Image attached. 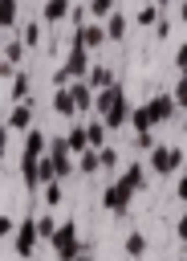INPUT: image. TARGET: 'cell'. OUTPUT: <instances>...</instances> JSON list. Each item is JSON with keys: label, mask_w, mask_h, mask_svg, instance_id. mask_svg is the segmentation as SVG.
<instances>
[{"label": "cell", "mask_w": 187, "mask_h": 261, "mask_svg": "<svg viewBox=\"0 0 187 261\" xmlns=\"http://www.w3.org/2000/svg\"><path fill=\"white\" fill-rule=\"evenodd\" d=\"M81 253H89V245L77 237V224L65 220V224L57 228V237H53V257H57V261H77Z\"/></svg>", "instance_id": "6da1fadb"}, {"label": "cell", "mask_w": 187, "mask_h": 261, "mask_svg": "<svg viewBox=\"0 0 187 261\" xmlns=\"http://www.w3.org/2000/svg\"><path fill=\"white\" fill-rule=\"evenodd\" d=\"M37 241H41V228H37V220L33 216H24L20 224H16V232H12V249H16V257H33L37 253Z\"/></svg>", "instance_id": "7a4b0ae2"}, {"label": "cell", "mask_w": 187, "mask_h": 261, "mask_svg": "<svg viewBox=\"0 0 187 261\" xmlns=\"http://www.w3.org/2000/svg\"><path fill=\"white\" fill-rule=\"evenodd\" d=\"M130 196H134V188H126L122 179H114L106 192H102V204H106V212H114V216H122L126 208H130Z\"/></svg>", "instance_id": "3957f363"}, {"label": "cell", "mask_w": 187, "mask_h": 261, "mask_svg": "<svg viewBox=\"0 0 187 261\" xmlns=\"http://www.w3.org/2000/svg\"><path fill=\"white\" fill-rule=\"evenodd\" d=\"M179 163H183V151H179V147H150V167H154L159 175L179 171Z\"/></svg>", "instance_id": "277c9868"}, {"label": "cell", "mask_w": 187, "mask_h": 261, "mask_svg": "<svg viewBox=\"0 0 187 261\" xmlns=\"http://www.w3.org/2000/svg\"><path fill=\"white\" fill-rule=\"evenodd\" d=\"M126 118H130V102H126V94H122V98H118V102H114V106H110V110L102 114V122H106L110 130H118V126H122Z\"/></svg>", "instance_id": "5b68a950"}, {"label": "cell", "mask_w": 187, "mask_h": 261, "mask_svg": "<svg viewBox=\"0 0 187 261\" xmlns=\"http://www.w3.org/2000/svg\"><path fill=\"white\" fill-rule=\"evenodd\" d=\"M146 110H150V118H154V122H163V118H171V110H175V98L159 94V98H150V102H146Z\"/></svg>", "instance_id": "8992f818"}, {"label": "cell", "mask_w": 187, "mask_h": 261, "mask_svg": "<svg viewBox=\"0 0 187 261\" xmlns=\"http://www.w3.org/2000/svg\"><path fill=\"white\" fill-rule=\"evenodd\" d=\"M28 122H33L28 102H16V106H12V114H8V130H28Z\"/></svg>", "instance_id": "52a82bcc"}, {"label": "cell", "mask_w": 187, "mask_h": 261, "mask_svg": "<svg viewBox=\"0 0 187 261\" xmlns=\"http://www.w3.org/2000/svg\"><path fill=\"white\" fill-rule=\"evenodd\" d=\"M118 179H122L126 188H134V192H142V188H146V167H142V163H130V167H126V171H122Z\"/></svg>", "instance_id": "ba28073f"}, {"label": "cell", "mask_w": 187, "mask_h": 261, "mask_svg": "<svg viewBox=\"0 0 187 261\" xmlns=\"http://www.w3.org/2000/svg\"><path fill=\"white\" fill-rule=\"evenodd\" d=\"M53 106H57V114H73V110H77L73 90H57V94H53Z\"/></svg>", "instance_id": "9c48e42d"}, {"label": "cell", "mask_w": 187, "mask_h": 261, "mask_svg": "<svg viewBox=\"0 0 187 261\" xmlns=\"http://www.w3.org/2000/svg\"><path fill=\"white\" fill-rule=\"evenodd\" d=\"M69 151H73V155L89 151V130H85V126H73V130H69Z\"/></svg>", "instance_id": "30bf717a"}, {"label": "cell", "mask_w": 187, "mask_h": 261, "mask_svg": "<svg viewBox=\"0 0 187 261\" xmlns=\"http://www.w3.org/2000/svg\"><path fill=\"white\" fill-rule=\"evenodd\" d=\"M45 147H49V143H45V135H41V130H28V139H24V155L41 159V155H45Z\"/></svg>", "instance_id": "8fae6325"}, {"label": "cell", "mask_w": 187, "mask_h": 261, "mask_svg": "<svg viewBox=\"0 0 187 261\" xmlns=\"http://www.w3.org/2000/svg\"><path fill=\"white\" fill-rule=\"evenodd\" d=\"M77 167H81L85 175H94V171L102 167V155H98V147H89V151H81V159H77Z\"/></svg>", "instance_id": "7c38bea8"}, {"label": "cell", "mask_w": 187, "mask_h": 261, "mask_svg": "<svg viewBox=\"0 0 187 261\" xmlns=\"http://www.w3.org/2000/svg\"><path fill=\"white\" fill-rule=\"evenodd\" d=\"M122 249H126V257H142V253H146V237H142V232H130Z\"/></svg>", "instance_id": "4fadbf2b"}, {"label": "cell", "mask_w": 187, "mask_h": 261, "mask_svg": "<svg viewBox=\"0 0 187 261\" xmlns=\"http://www.w3.org/2000/svg\"><path fill=\"white\" fill-rule=\"evenodd\" d=\"M130 122H134V130H150V126H154V118H150V110H146V106L130 110Z\"/></svg>", "instance_id": "5bb4252c"}, {"label": "cell", "mask_w": 187, "mask_h": 261, "mask_svg": "<svg viewBox=\"0 0 187 261\" xmlns=\"http://www.w3.org/2000/svg\"><path fill=\"white\" fill-rule=\"evenodd\" d=\"M85 130H89V147H106V130H110L106 122H89Z\"/></svg>", "instance_id": "9a60e30c"}, {"label": "cell", "mask_w": 187, "mask_h": 261, "mask_svg": "<svg viewBox=\"0 0 187 261\" xmlns=\"http://www.w3.org/2000/svg\"><path fill=\"white\" fill-rule=\"evenodd\" d=\"M37 228H41V241H53V237H57V228H61V224H57V220H53V216H37Z\"/></svg>", "instance_id": "2e32d148"}, {"label": "cell", "mask_w": 187, "mask_h": 261, "mask_svg": "<svg viewBox=\"0 0 187 261\" xmlns=\"http://www.w3.org/2000/svg\"><path fill=\"white\" fill-rule=\"evenodd\" d=\"M65 12H69V4H65V0H49V4H45V20H53V24H57Z\"/></svg>", "instance_id": "e0dca14e"}, {"label": "cell", "mask_w": 187, "mask_h": 261, "mask_svg": "<svg viewBox=\"0 0 187 261\" xmlns=\"http://www.w3.org/2000/svg\"><path fill=\"white\" fill-rule=\"evenodd\" d=\"M102 37H106L102 29H81V33H77V41H81V45H102Z\"/></svg>", "instance_id": "ac0fdd59"}, {"label": "cell", "mask_w": 187, "mask_h": 261, "mask_svg": "<svg viewBox=\"0 0 187 261\" xmlns=\"http://www.w3.org/2000/svg\"><path fill=\"white\" fill-rule=\"evenodd\" d=\"M89 86H94V90H106V86H114V82H110V69H94V73H89Z\"/></svg>", "instance_id": "d6986e66"}, {"label": "cell", "mask_w": 187, "mask_h": 261, "mask_svg": "<svg viewBox=\"0 0 187 261\" xmlns=\"http://www.w3.org/2000/svg\"><path fill=\"white\" fill-rule=\"evenodd\" d=\"M8 94H12L16 102H24V94H28V77H24V73H20V77H12V90H8Z\"/></svg>", "instance_id": "ffe728a7"}, {"label": "cell", "mask_w": 187, "mask_h": 261, "mask_svg": "<svg viewBox=\"0 0 187 261\" xmlns=\"http://www.w3.org/2000/svg\"><path fill=\"white\" fill-rule=\"evenodd\" d=\"M73 98H77V110H89V86H85V82L73 86Z\"/></svg>", "instance_id": "44dd1931"}, {"label": "cell", "mask_w": 187, "mask_h": 261, "mask_svg": "<svg viewBox=\"0 0 187 261\" xmlns=\"http://www.w3.org/2000/svg\"><path fill=\"white\" fill-rule=\"evenodd\" d=\"M98 155H102V167H106V171L118 167V151H114V147H98Z\"/></svg>", "instance_id": "7402d4cb"}, {"label": "cell", "mask_w": 187, "mask_h": 261, "mask_svg": "<svg viewBox=\"0 0 187 261\" xmlns=\"http://www.w3.org/2000/svg\"><path fill=\"white\" fill-rule=\"evenodd\" d=\"M45 204H49V208H57V204H61V184H57V179H53V184H45Z\"/></svg>", "instance_id": "603a6c76"}, {"label": "cell", "mask_w": 187, "mask_h": 261, "mask_svg": "<svg viewBox=\"0 0 187 261\" xmlns=\"http://www.w3.org/2000/svg\"><path fill=\"white\" fill-rule=\"evenodd\" d=\"M4 61H8V65H16V61H20V45H16V41L4 49Z\"/></svg>", "instance_id": "cb8c5ba5"}, {"label": "cell", "mask_w": 187, "mask_h": 261, "mask_svg": "<svg viewBox=\"0 0 187 261\" xmlns=\"http://www.w3.org/2000/svg\"><path fill=\"white\" fill-rule=\"evenodd\" d=\"M12 232H16V224H12V216L4 212V216H0V237H12Z\"/></svg>", "instance_id": "d4e9b609"}, {"label": "cell", "mask_w": 187, "mask_h": 261, "mask_svg": "<svg viewBox=\"0 0 187 261\" xmlns=\"http://www.w3.org/2000/svg\"><path fill=\"white\" fill-rule=\"evenodd\" d=\"M0 12H4V16H0L4 24H12V20H16V4H12V0H4V8H0Z\"/></svg>", "instance_id": "484cf974"}, {"label": "cell", "mask_w": 187, "mask_h": 261, "mask_svg": "<svg viewBox=\"0 0 187 261\" xmlns=\"http://www.w3.org/2000/svg\"><path fill=\"white\" fill-rule=\"evenodd\" d=\"M175 102H179V106H187V77L175 86Z\"/></svg>", "instance_id": "4316f807"}, {"label": "cell", "mask_w": 187, "mask_h": 261, "mask_svg": "<svg viewBox=\"0 0 187 261\" xmlns=\"http://www.w3.org/2000/svg\"><path fill=\"white\" fill-rule=\"evenodd\" d=\"M122 29H126V24H122V16H114V20H110V29H106V33H110V37H122Z\"/></svg>", "instance_id": "83f0119b"}, {"label": "cell", "mask_w": 187, "mask_h": 261, "mask_svg": "<svg viewBox=\"0 0 187 261\" xmlns=\"http://www.w3.org/2000/svg\"><path fill=\"white\" fill-rule=\"evenodd\" d=\"M175 196H179V200H183V204H187V171H183V175H179V188H175Z\"/></svg>", "instance_id": "f1b7e54d"}, {"label": "cell", "mask_w": 187, "mask_h": 261, "mask_svg": "<svg viewBox=\"0 0 187 261\" xmlns=\"http://www.w3.org/2000/svg\"><path fill=\"white\" fill-rule=\"evenodd\" d=\"M175 237H179V241H187V216H179V224H175Z\"/></svg>", "instance_id": "f546056e"}, {"label": "cell", "mask_w": 187, "mask_h": 261, "mask_svg": "<svg viewBox=\"0 0 187 261\" xmlns=\"http://www.w3.org/2000/svg\"><path fill=\"white\" fill-rule=\"evenodd\" d=\"M179 69H183V77H187V45L179 49Z\"/></svg>", "instance_id": "4dcf8cb0"}, {"label": "cell", "mask_w": 187, "mask_h": 261, "mask_svg": "<svg viewBox=\"0 0 187 261\" xmlns=\"http://www.w3.org/2000/svg\"><path fill=\"white\" fill-rule=\"evenodd\" d=\"M110 8V0H94V12H106Z\"/></svg>", "instance_id": "1f68e13d"}, {"label": "cell", "mask_w": 187, "mask_h": 261, "mask_svg": "<svg viewBox=\"0 0 187 261\" xmlns=\"http://www.w3.org/2000/svg\"><path fill=\"white\" fill-rule=\"evenodd\" d=\"M77 261H89V253H81V257H77Z\"/></svg>", "instance_id": "d6a6232c"}, {"label": "cell", "mask_w": 187, "mask_h": 261, "mask_svg": "<svg viewBox=\"0 0 187 261\" xmlns=\"http://www.w3.org/2000/svg\"><path fill=\"white\" fill-rule=\"evenodd\" d=\"M183 257H187V241H183Z\"/></svg>", "instance_id": "836d02e7"}, {"label": "cell", "mask_w": 187, "mask_h": 261, "mask_svg": "<svg viewBox=\"0 0 187 261\" xmlns=\"http://www.w3.org/2000/svg\"><path fill=\"white\" fill-rule=\"evenodd\" d=\"M183 16H187V8H183Z\"/></svg>", "instance_id": "e575fe53"}]
</instances>
